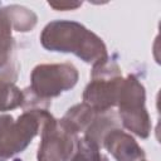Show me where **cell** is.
<instances>
[{
  "label": "cell",
  "mask_w": 161,
  "mask_h": 161,
  "mask_svg": "<svg viewBox=\"0 0 161 161\" xmlns=\"http://www.w3.org/2000/svg\"><path fill=\"white\" fill-rule=\"evenodd\" d=\"M40 44L49 52L72 53L88 64L108 58L104 42L83 24L73 20H53L40 34Z\"/></svg>",
  "instance_id": "obj_1"
},
{
  "label": "cell",
  "mask_w": 161,
  "mask_h": 161,
  "mask_svg": "<svg viewBox=\"0 0 161 161\" xmlns=\"http://www.w3.org/2000/svg\"><path fill=\"white\" fill-rule=\"evenodd\" d=\"M48 109L24 111L16 119L11 114H0V161H8L23 152L40 127Z\"/></svg>",
  "instance_id": "obj_2"
},
{
  "label": "cell",
  "mask_w": 161,
  "mask_h": 161,
  "mask_svg": "<svg viewBox=\"0 0 161 161\" xmlns=\"http://www.w3.org/2000/svg\"><path fill=\"white\" fill-rule=\"evenodd\" d=\"M123 82L119 65L107 58L92 65L91 80L83 92V102L96 111H108L117 106Z\"/></svg>",
  "instance_id": "obj_3"
},
{
  "label": "cell",
  "mask_w": 161,
  "mask_h": 161,
  "mask_svg": "<svg viewBox=\"0 0 161 161\" xmlns=\"http://www.w3.org/2000/svg\"><path fill=\"white\" fill-rule=\"evenodd\" d=\"M145 101V87L138 78L133 74L123 78L117 101L119 121L126 130L141 138H147L152 128Z\"/></svg>",
  "instance_id": "obj_4"
},
{
  "label": "cell",
  "mask_w": 161,
  "mask_h": 161,
  "mask_svg": "<svg viewBox=\"0 0 161 161\" xmlns=\"http://www.w3.org/2000/svg\"><path fill=\"white\" fill-rule=\"evenodd\" d=\"M78 78V69L72 63L38 64L31 70L29 88L40 99L52 102V98L72 89Z\"/></svg>",
  "instance_id": "obj_5"
},
{
  "label": "cell",
  "mask_w": 161,
  "mask_h": 161,
  "mask_svg": "<svg viewBox=\"0 0 161 161\" xmlns=\"http://www.w3.org/2000/svg\"><path fill=\"white\" fill-rule=\"evenodd\" d=\"M78 136L68 132L50 112L43 119L40 127V143L38 161H69Z\"/></svg>",
  "instance_id": "obj_6"
},
{
  "label": "cell",
  "mask_w": 161,
  "mask_h": 161,
  "mask_svg": "<svg viewBox=\"0 0 161 161\" xmlns=\"http://www.w3.org/2000/svg\"><path fill=\"white\" fill-rule=\"evenodd\" d=\"M11 31L13 26L3 6L0 8V78L15 83L18 78L16 44Z\"/></svg>",
  "instance_id": "obj_7"
},
{
  "label": "cell",
  "mask_w": 161,
  "mask_h": 161,
  "mask_svg": "<svg viewBox=\"0 0 161 161\" xmlns=\"http://www.w3.org/2000/svg\"><path fill=\"white\" fill-rule=\"evenodd\" d=\"M103 147L116 161H141L145 158L143 148L121 127L111 130L103 138Z\"/></svg>",
  "instance_id": "obj_8"
},
{
  "label": "cell",
  "mask_w": 161,
  "mask_h": 161,
  "mask_svg": "<svg viewBox=\"0 0 161 161\" xmlns=\"http://www.w3.org/2000/svg\"><path fill=\"white\" fill-rule=\"evenodd\" d=\"M117 127H119V118H118V114L113 109L97 111L91 125L88 126V128L84 131V133L80 137L103 148V138L111 130L117 128Z\"/></svg>",
  "instance_id": "obj_9"
},
{
  "label": "cell",
  "mask_w": 161,
  "mask_h": 161,
  "mask_svg": "<svg viewBox=\"0 0 161 161\" xmlns=\"http://www.w3.org/2000/svg\"><path fill=\"white\" fill-rule=\"evenodd\" d=\"M96 109L86 104L84 102L78 103L73 107H70L65 114L59 119L60 125L72 135L78 136L79 133H84V131L91 125L92 119L94 118Z\"/></svg>",
  "instance_id": "obj_10"
},
{
  "label": "cell",
  "mask_w": 161,
  "mask_h": 161,
  "mask_svg": "<svg viewBox=\"0 0 161 161\" xmlns=\"http://www.w3.org/2000/svg\"><path fill=\"white\" fill-rule=\"evenodd\" d=\"M4 10L9 18V21L14 30L19 33L30 31L38 23L36 14L21 5H8L4 6Z\"/></svg>",
  "instance_id": "obj_11"
},
{
  "label": "cell",
  "mask_w": 161,
  "mask_h": 161,
  "mask_svg": "<svg viewBox=\"0 0 161 161\" xmlns=\"http://www.w3.org/2000/svg\"><path fill=\"white\" fill-rule=\"evenodd\" d=\"M101 150L96 143L78 136L74 152L69 161H108V157L103 155Z\"/></svg>",
  "instance_id": "obj_12"
},
{
  "label": "cell",
  "mask_w": 161,
  "mask_h": 161,
  "mask_svg": "<svg viewBox=\"0 0 161 161\" xmlns=\"http://www.w3.org/2000/svg\"><path fill=\"white\" fill-rule=\"evenodd\" d=\"M23 91L15 83L0 78V112H6L21 107Z\"/></svg>",
  "instance_id": "obj_13"
},
{
  "label": "cell",
  "mask_w": 161,
  "mask_h": 161,
  "mask_svg": "<svg viewBox=\"0 0 161 161\" xmlns=\"http://www.w3.org/2000/svg\"><path fill=\"white\" fill-rule=\"evenodd\" d=\"M48 5L55 10H74L82 5V1H49Z\"/></svg>",
  "instance_id": "obj_14"
},
{
  "label": "cell",
  "mask_w": 161,
  "mask_h": 161,
  "mask_svg": "<svg viewBox=\"0 0 161 161\" xmlns=\"http://www.w3.org/2000/svg\"><path fill=\"white\" fill-rule=\"evenodd\" d=\"M141 161H147V160H145V158H143V160H141Z\"/></svg>",
  "instance_id": "obj_15"
}]
</instances>
